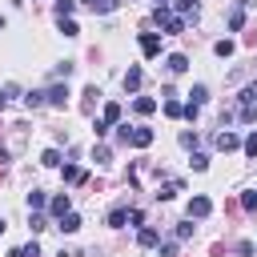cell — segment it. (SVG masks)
Wrapping results in <instances>:
<instances>
[{
  "label": "cell",
  "instance_id": "6da1fadb",
  "mask_svg": "<svg viewBox=\"0 0 257 257\" xmlns=\"http://www.w3.org/2000/svg\"><path fill=\"white\" fill-rule=\"evenodd\" d=\"M153 20H157L161 36H177V32H185V20H181L173 8H157V12H153Z\"/></svg>",
  "mask_w": 257,
  "mask_h": 257
},
{
  "label": "cell",
  "instance_id": "7a4b0ae2",
  "mask_svg": "<svg viewBox=\"0 0 257 257\" xmlns=\"http://www.w3.org/2000/svg\"><path fill=\"white\" fill-rule=\"evenodd\" d=\"M44 104H52V108H64V104H68V84H52V88L44 92Z\"/></svg>",
  "mask_w": 257,
  "mask_h": 257
},
{
  "label": "cell",
  "instance_id": "3957f363",
  "mask_svg": "<svg viewBox=\"0 0 257 257\" xmlns=\"http://www.w3.org/2000/svg\"><path fill=\"white\" fill-rule=\"evenodd\" d=\"M209 213H213V201H209V197H193V201H189V221H193V217L201 221V217H209Z\"/></svg>",
  "mask_w": 257,
  "mask_h": 257
},
{
  "label": "cell",
  "instance_id": "277c9868",
  "mask_svg": "<svg viewBox=\"0 0 257 257\" xmlns=\"http://www.w3.org/2000/svg\"><path fill=\"white\" fill-rule=\"evenodd\" d=\"M141 52H145V56H161V36H157V32H145V36H141Z\"/></svg>",
  "mask_w": 257,
  "mask_h": 257
},
{
  "label": "cell",
  "instance_id": "5b68a950",
  "mask_svg": "<svg viewBox=\"0 0 257 257\" xmlns=\"http://www.w3.org/2000/svg\"><path fill=\"white\" fill-rule=\"evenodd\" d=\"M128 145L149 149V145H153V128H128Z\"/></svg>",
  "mask_w": 257,
  "mask_h": 257
},
{
  "label": "cell",
  "instance_id": "8992f818",
  "mask_svg": "<svg viewBox=\"0 0 257 257\" xmlns=\"http://www.w3.org/2000/svg\"><path fill=\"white\" fill-rule=\"evenodd\" d=\"M173 8H177V16H181V20H197V12H201V8H197V0H173Z\"/></svg>",
  "mask_w": 257,
  "mask_h": 257
},
{
  "label": "cell",
  "instance_id": "52a82bcc",
  "mask_svg": "<svg viewBox=\"0 0 257 257\" xmlns=\"http://www.w3.org/2000/svg\"><path fill=\"white\" fill-rule=\"evenodd\" d=\"M165 68H169V72H173V76H181V72H185V68H189V56H185V52H173V56H169V60H165Z\"/></svg>",
  "mask_w": 257,
  "mask_h": 257
},
{
  "label": "cell",
  "instance_id": "ba28073f",
  "mask_svg": "<svg viewBox=\"0 0 257 257\" xmlns=\"http://www.w3.org/2000/svg\"><path fill=\"white\" fill-rule=\"evenodd\" d=\"M237 145H241V137H237V133H229V128H221V133H217V149H221V153H229V149H237Z\"/></svg>",
  "mask_w": 257,
  "mask_h": 257
},
{
  "label": "cell",
  "instance_id": "9c48e42d",
  "mask_svg": "<svg viewBox=\"0 0 257 257\" xmlns=\"http://www.w3.org/2000/svg\"><path fill=\"white\" fill-rule=\"evenodd\" d=\"M56 229H60V233H76V229H80V217L68 209L64 217H56Z\"/></svg>",
  "mask_w": 257,
  "mask_h": 257
},
{
  "label": "cell",
  "instance_id": "30bf717a",
  "mask_svg": "<svg viewBox=\"0 0 257 257\" xmlns=\"http://www.w3.org/2000/svg\"><path fill=\"white\" fill-rule=\"evenodd\" d=\"M141 80H145V72H141V68L133 64V68L124 72V92H137V88H141Z\"/></svg>",
  "mask_w": 257,
  "mask_h": 257
},
{
  "label": "cell",
  "instance_id": "8fae6325",
  "mask_svg": "<svg viewBox=\"0 0 257 257\" xmlns=\"http://www.w3.org/2000/svg\"><path fill=\"white\" fill-rule=\"evenodd\" d=\"M153 108H157V100H153V96H137V100H133V112H141V116H149Z\"/></svg>",
  "mask_w": 257,
  "mask_h": 257
},
{
  "label": "cell",
  "instance_id": "7c38bea8",
  "mask_svg": "<svg viewBox=\"0 0 257 257\" xmlns=\"http://www.w3.org/2000/svg\"><path fill=\"white\" fill-rule=\"evenodd\" d=\"M44 205H48V197H44L40 189H32V193H28V213H40Z\"/></svg>",
  "mask_w": 257,
  "mask_h": 257
},
{
  "label": "cell",
  "instance_id": "4fadbf2b",
  "mask_svg": "<svg viewBox=\"0 0 257 257\" xmlns=\"http://www.w3.org/2000/svg\"><path fill=\"white\" fill-rule=\"evenodd\" d=\"M189 96H193L189 104H193V108H201V104L209 100V88H205V84H193V92H189Z\"/></svg>",
  "mask_w": 257,
  "mask_h": 257
},
{
  "label": "cell",
  "instance_id": "5bb4252c",
  "mask_svg": "<svg viewBox=\"0 0 257 257\" xmlns=\"http://www.w3.org/2000/svg\"><path fill=\"white\" fill-rule=\"evenodd\" d=\"M137 241H141L145 249H153V245H161V237H157V229H141V233H137Z\"/></svg>",
  "mask_w": 257,
  "mask_h": 257
},
{
  "label": "cell",
  "instance_id": "9a60e30c",
  "mask_svg": "<svg viewBox=\"0 0 257 257\" xmlns=\"http://www.w3.org/2000/svg\"><path fill=\"white\" fill-rule=\"evenodd\" d=\"M8 257H40V245H36V241H28L24 249H12Z\"/></svg>",
  "mask_w": 257,
  "mask_h": 257
},
{
  "label": "cell",
  "instance_id": "2e32d148",
  "mask_svg": "<svg viewBox=\"0 0 257 257\" xmlns=\"http://www.w3.org/2000/svg\"><path fill=\"white\" fill-rule=\"evenodd\" d=\"M181 189H185V185H181V181H169V185H165V189H161V193H157V197H161V201H169V197H177V193H181Z\"/></svg>",
  "mask_w": 257,
  "mask_h": 257
},
{
  "label": "cell",
  "instance_id": "e0dca14e",
  "mask_svg": "<svg viewBox=\"0 0 257 257\" xmlns=\"http://www.w3.org/2000/svg\"><path fill=\"white\" fill-rule=\"evenodd\" d=\"M48 209H52L56 217H64V213H68V197H52V201H48Z\"/></svg>",
  "mask_w": 257,
  "mask_h": 257
},
{
  "label": "cell",
  "instance_id": "ac0fdd59",
  "mask_svg": "<svg viewBox=\"0 0 257 257\" xmlns=\"http://www.w3.org/2000/svg\"><path fill=\"white\" fill-rule=\"evenodd\" d=\"M165 116H185V104L181 100H165Z\"/></svg>",
  "mask_w": 257,
  "mask_h": 257
},
{
  "label": "cell",
  "instance_id": "d6986e66",
  "mask_svg": "<svg viewBox=\"0 0 257 257\" xmlns=\"http://www.w3.org/2000/svg\"><path fill=\"white\" fill-rule=\"evenodd\" d=\"M120 120V104H104V124H116Z\"/></svg>",
  "mask_w": 257,
  "mask_h": 257
},
{
  "label": "cell",
  "instance_id": "ffe728a7",
  "mask_svg": "<svg viewBox=\"0 0 257 257\" xmlns=\"http://www.w3.org/2000/svg\"><path fill=\"white\" fill-rule=\"evenodd\" d=\"M40 165H48V169H56V165H60V153H56V149H44V157H40Z\"/></svg>",
  "mask_w": 257,
  "mask_h": 257
},
{
  "label": "cell",
  "instance_id": "44dd1931",
  "mask_svg": "<svg viewBox=\"0 0 257 257\" xmlns=\"http://www.w3.org/2000/svg\"><path fill=\"white\" fill-rule=\"evenodd\" d=\"M64 181H68V185H76V181H84V173H80L76 165H64Z\"/></svg>",
  "mask_w": 257,
  "mask_h": 257
},
{
  "label": "cell",
  "instance_id": "7402d4cb",
  "mask_svg": "<svg viewBox=\"0 0 257 257\" xmlns=\"http://www.w3.org/2000/svg\"><path fill=\"white\" fill-rule=\"evenodd\" d=\"M124 217H128V209H112V213H108V225H112V229H120V225H124Z\"/></svg>",
  "mask_w": 257,
  "mask_h": 257
},
{
  "label": "cell",
  "instance_id": "603a6c76",
  "mask_svg": "<svg viewBox=\"0 0 257 257\" xmlns=\"http://www.w3.org/2000/svg\"><path fill=\"white\" fill-rule=\"evenodd\" d=\"M56 16L68 20V16H72V0H56Z\"/></svg>",
  "mask_w": 257,
  "mask_h": 257
},
{
  "label": "cell",
  "instance_id": "cb8c5ba5",
  "mask_svg": "<svg viewBox=\"0 0 257 257\" xmlns=\"http://www.w3.org/2000/svg\"><path fill=\"white\" fill-rule=\"evenodd\" d=\"M241 24H245V12H241V8H233V12H229V28H233V32H237V28H241Z\"/></svg>",
  "mask_w": 257,
  "mask_h": 257
},
{
  "label": "cell",
  "instance_id": "d4e9b609",
  "mask_svg": "<svg viewBox=\"0 0 257 257\" xmlns=\"http://www.w3.org/2000/svg\"><path fill=\"white\" fill-rule=\"evenodd\" d=\"M213 52H217V56H233V40H217Z\"/></svg>",
  "mask_w": 257,
  "mask_h": 257
},
{
  "label": "cell",
  "instance_id": "484cf974",
  "mask_svg": "<svg viewBox=\"0 0 257 257\" xmlns=\"http://www.w3.org/2000/svg\"><path fill=\"white\" fill-rule=\"evenodd\" d=\"M189 165H193L197 173H205V169H209V157H205V153H193V161H189Z\"/></svg>",
  "mask_w": 257,
  "mask_h": 257
},
{
  "label": "cell",
  "instance_id": "4316f807",
  "mask_svg": "<svg viewBox=\"0 0 257 257\" xmlns=\"http://www.w3.org/2000/svg\"><path fill=\"white\" fill-rule=\"evenodd\" d=\"M28 229H32V233H40V229H48V221H44L40 213H32V217H28Z\"/></svg>",
  "mask_w": 257,
  "mask_h": 257
},
{
  "label": "cell",
  "instance_id": "83f0119b",
  "mask_svg": "<svg viewBox=\"0 0 257 257\" xmlns=\"http://www.w3.org/2000/svg\"><path fill=\"white\" fill-rule=\"evenodd\" d=\"M185 237H193V225H189V221H185V225H177V229H173V241H185Z\"/></svg>",
  "mask_w": 257,
  "mask_h": 257
},
{
  "label": "cell",
  "instance_id": "f1b7e54d",
  "mask_svg": "<svg viewBox=\"0 0 257 257\" xmlns=\"http://www.w3.org/2000/svg\"><path fill=\"white\" fill-rule=\"evenodd\" d=\"M241 149H245V153H249V157H257V133H249V137H245V141H241Z\"/></svg>",
  "mask_w": 257,
  "mask_h": 257
},
{
  "label": "cell",
  "instance_id": "f546056e",
  "mask_svg": "<svg viewBox=\"0 0 257 257\" xmlns=\"http://www.w3.org/2000/svg\"><path fill=\"white\" fill-rule=\"evenodd\" d=\"M24 104H28V108H40V104H44V92H28Z\"/></svg>",
  "mask_w": 257,
  "mask_h": 257
},
{
  "label": "cell",
  "instance_id": "4dcf8cb0",
  "mask_svg": "<svg viewBox=\"0 0 257 257\" xmlns=\"http://www.w3.org/2000/svg\"><path fill=\"white\" fill-rule=\"evenodd\" d=\"M241 104H257V84H249V88L241 92Z\"/></svg>",
  "mask_w": 257,
  "mask_h": 257
},
{
  "label": "cell",
  "instance_id": "1f68e13d",
  "mask_svg": "<svg viewBox=\"0 0 257 257\" xmlns=\"http://www.w3.org/2000/svg\"><path fill=\"white\" fill-rule=\"evenodd\" d=\"M60 32H64V36H76V32H80V28H76V24H72V20H60Z\"/></svg>",
  "mask_w": 257,
  "mask_h": 257
},
{
  "label": "cell",
  "instance_id": "d6a6232c",
  "mask_svg": "<svg viewBox=\"0 0 257 257\" xmlns=\"http://www.w3.org/2000/svg\"><path fill=\"white\" fill-rule=\"evenodd\" d=\"M181 145L185 149H197V133H181Z\"/></svg>",
  "mask_w": 257,
  "mask_h": 257
},
{
  "label": "cell",
  "instance_id": "836d02e7",
  "mask_svg": "<svg viewBox=\"0 0 257 257\" xmlns=\"http://www.w3.org/2000/svg\"><path fill=\"white\" fill-rule=\"evenodd\" d=\"M161 257H177V241H165L161 245Z\"/></svg>",
  "mask_w": 257,
  "mask_h": 257
},
{
  "label": "cell",
  "instance_id": "e575fe53",
  "mask_svg": "<svg viewBox=\"0 0 257 257\" xmlns=\"http://www.w3.org/2000/svg\"><path fill=\"white\" fill-rule=\"evenodd\" d=\"M241 205H245V209H257V193H245V197H241Z\"/></svg>",
  "mask_w": 257,
  "mask_h": 257
},
{
  "label": "cell",
  "instance_id": "d590c367",
  "mask_svg": "<svg viewBox=\"0 0 257 257\" xmlns=\"http://www.w3.org/2000/svg\"><path fill=\"white\" fill-rule=\"evenodd\" d=\"M8 92H12V88H0V108L8 104Z\"/></svg>",
  "mask_w": 257,
  "mask_h": 257
},
{
  "label": "cell",
  "instance_id": "8d00e7d4",
  "mask_svg": "<svg viewBox=\"0 0 257 257\" xmlns=\"http://www.w3.org/2000/svg\"><path fill=\"white\" fill-rule=\"evenodd\" d=\"M157 8H169V0H157Z\"/></svg>",
  "mask_w": 257,
  "mask_h": 257
},
{
  "label": "cell",
  "instance_id": "74e56055",
  "mask_svg": "<svg viewBox=\"0 0 257 257\" xmlns=\"http://www.w3.org/2000/svg\"><path fill=\"white\" fill-rule=\"evenodd\" d=\"M0 233H4V217H0Z\"/></svg>",
  "mask_w": 257,
  "mask_h": 257
},
{
  "label": "cell",
  "instance_id": "f35d334b",
  "mask_svg": "<svg viewBox=\"0 0 257 257\" xmlns=\"http://www.w3.org/2000/svg\"><path fill=\"white\" fill-rule=\"evenodd\" d=\"M84 4H96V0H84Z\"/></svg>",
  "mask_w": 257,
  "mask_h": 257
}]
</instances>
